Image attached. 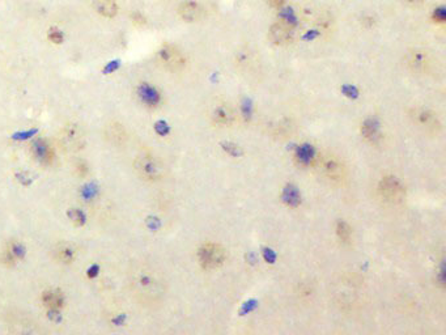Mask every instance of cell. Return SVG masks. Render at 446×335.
<instances>
[{
  "mask_svg": "<svg viewBox=\"0 0 446 335\" xmlns=\"http://www.w3.org/2000/svg\"><path fill=\"white\" fill-rule=\"evenodd\" d=\"M129 287L135 301L147 309L159 308L167 292L163 274L147 263H139L130 271Z\"/></svg>",
  "mask_w": 446,
  "mask_h": 335,
  "instance_id": "cell-1",
  "label": "cell"
},
{
  "mask_svg": "<svg viewBox=\"0 0 446 335\" xmlns=\"http://www.w3.org/2000/svg\"><path fill=\"white\" fill-rule=\"evenodd\" d=\"M133 172L139 178L148 184H156L165 177V165L150 152H142L133 159Z\"/></svg>",
  "mask_w": 446,
  "mask_h": 335,
  "instance_id": "cell-2",
  "label": "cell"
},
{
  "mask_svg": "<svg viewBox=\"0 0 446 335\" xmlns=\"http://www.w3.org/2000/svg\"><path fill=\"white\" fill-rule=\"evenodd\" d=\"M321 176L332 186H343L348 180L347 165L339 156L325 153L319 156L317 167Z\"/></svg>",
  "mask_w": 446,
  "mask_h": 335,
  "instance_id": "cell-3",
  "label": "cell"
},
{
  "mask_svg": "<svg viewBox=\"0 0 446 335\" xmlns=\"http://www.w3.org/2000/svg\"><path fill=\"white\" fill-rule=\"evenodd\" d=\"M376 191H377V197L380 198V201L390 206H396V204L403 203L407 197V191H406V186L403 185V182L393 174L382 177L381 180L378 181Z\"/></svg>",
  "mask_w": 446,
  "mask_h": 335,
  "instance_id": "cell-4",
  "label": "cell"
},
{
  "mask_svg": "<svg viewBox=\"0 0 446 335\" xmlns=\"http://www.w3.org/2000/svg\"><path fill=\"white\" fill-rule=\"evenodd\" d=\"M411 123L427 136H438L442 131V122L437 113L427 108H412L408 112Z\"/></svg>",
  "mask_w": 446,
  "mask_h": 335,
  "instance_id": "cell-5",
  "label": "cell"
},
{
  "mask_svg": "<svg viewBox=\"0 0 446 335\" xmlns=\"http://www.w3.org/2000/svg\"><path fill=\"white\" fill-rule=\"evenodd\" d=\"M197 261L203 270H217L227 262V250L217 242H204L198 248Z\"/></svg>",
  "mask_w": 446,
  "mask_h": 335,
  "instance_id": "cell-6",
  "label": "cell"
},
{
  "mask_svg": "<svg viewBox=\"0 0 446 335\" xmlns=\"http://www.w3.org/2000/svg\"><path fill=\"white\" fill-rule=\"evenodd\" d=\"M156 60L165 71L181 72L186 67V56L180 48L172 43H165L156 52Z\"/></svg>",
  "mask_w": 446,
  "mask_h": 335,
  "instance_id": "cell-7",
  "label": "cell"
},
{
  "mask_svg": "<svg viewBox=\"0 0 446 335\" xmlns=\"http://www.w3.org/2000/svg\"><path fill=\"white\" fill-rule=\"evenodd\" d=\"M135 99L143 108L148 110H157L164 103L163 92L156 85L147 82L139 83L135 86Z\"/></svg>",
  "mask_w": 446,
  "mask_h": 335,
  "instance_id": "cell-8",
  "label": "cell"
},
{
  "mask_svg": "<svg viewBox=\"0 0 446 335\" xmlns=\"http://www.w3.org/2000/svg\"><path fill=\"white\" fill-rule=\"evenodd\" d=\"M60 147L67 152H78L85 144V136L83 129L78 123H67L62 127L59 133Z\"/></svg>",
  "mask_w": 446,
  "mask_h": 335,
  "instance_id": "cell-9",
  "label": "cell"
},
{
  "mask_svg": "<svg viewBox=\"0 0 446 335\" xmlns=\"http://www.w3.org/2000/svg\"><path fill=\"white\" fill-rule=\"evenodd\" d=\"M434 60L424 49H412L406 55V66L416 75H427L433 69Z\"/></svg>",
  "mask_w": 446,
  "mask_h": 335,
  "instance_id": "cell-10",
  "label": "cell"
},
{
  "mask_svg": "<svg viewBox=\"0 0 446 335\" xmlns=\"http://www.w3.org/2000/svg\"><path fill=\"white\" fill-rule=\"evenodd\" d=\"M30 153L42 167H51L55 161V150L46 139L38 138L30 143Z\"/></svg>",
  "mask_w": 446,
  "mask_h": 335,
  "instance_id": "cell-11",
  "label": "cell"
},
{
  "mask_svg": "<svg viewBox=\"0 0 446 335\" xmlns=\"http://www.w3.org/2000/svg\"><path fill=\"white\" fill-rule=\"evenodd\" d=\"M211 123L216 127H232L237 120V113L232 105L227 102L217 103L210 113Z\"/></svg>",
  "mask_w": 446,
  "mask_h": 335,
  "instance_id": "cell-12",
  "label": "cell"
},
{
  "mask_svg": "<svg viewBox=\"0 0 446 335\" xmlns=\"http://www.w3.org/2000/svg\"><path fill=\"white\" fill-rule=\"evenodd\" d=\"M236 67L242 75H246V78L249 76L251 79L259 73V62L257 55L249 49H244L237 52Z\"/></svg>",
  "mask_w": 446,
  "mask_h": 335,
  "instance_id": "cell-13",
  "label": "cell"
},
{
  "mask_svg": "<svg viewBox=\"0 0 446 335\" xmlns=\"http://www.w3.org/2000/svg\"><path fill=\"white\" fill-rule=\"evenodd\" d=\"M319 156L321 153H318L317 148L313 144L305 143L297 147L295 155H293V160L297 167H300L301 169H312V168L317 167Z\"/></svg>",
  "mask_w": 446,
  "mask_h": 335,
  "instance_id": "cell-14",
  "label": "cell"
},
{
  "mask_svg": "<svg viewBox=\"0 0 446 335\" xmlns=\"http://www.w3.org/2000/svg\"><path fill=\"white\" fill-rule=\"evenodd\" d=\"M26 255V248L21 241L11 240L7 242L4 250L0 254V261L7 267L16 266Z\"/></svg>",
  "mask_w": 446,
  "mask_h": 335,
  "instance_id": "cell-15",
  "label": "cell"
},
{
  "mask_svg": "<svg viewBox=\"0 0 446 335\" xmlns=\"http://www.w3.org/2000/svg\"><path fill=\"white\" fill-rule=\"evenodd\" d=\"M268 38L276 46H288L295 39V32L292 29V26L283 21H279L270 28Z\"/></svg>",
  "mask_w": 446,
  "mask_h": 335,
  "instance_id": "cell-16",
  "label": "cell"
},
{
  "mask_svg": "<svg viewBox=\"0 0 446 335\" xmlns=\"http://www.w3.org/2000/svg\"><path fill=\"white\" fill-rule=\"evenodd\" d=\"M361 136L364 139L365 142L372 144V146H377L380 144L382 140V126L380 123V120L377 118H366V119L361 123L360 127Z\"/></svg>",
  "mask_w": 446,
  "mask_h": 335,
  "instance_id": "cell-17",
  "label": "cell"
},
{
  "mask_svg": "<svg viewBox=\"0 0 446 335\" xmlns=\"http://www.w3.org/2000/svg\"><path fill=\"white\" fill-rule=\"evenodd\" d=\"M105 139L112 146L122 147L129 142V133L118 120H112L105 126Z\"/></svg>",
  "mask_w": 446,
  "mask_h": 335,
  "instance_id": "cell-18",
  "label": "cell"
},
{
  "mask_svg": "<svg viewBox=\"0 0 446 335\" xmlns=\"http://www.w3.org/2000/svg\"><path fill=\"white\" fill-rule=\"evenodd\" d=\"M52 257L60 265H71L78 257L76 248L69 242H58L52 249Z\"/></svg>",
  "mask_w": 446,
  "mask_h": 335,
  "instance_id": "cell-19",
  "label": "cell"
},
{
  "mask_svg": "<svg viewBox=\"0 0 446 335\" xmlns=\"http://www.w3.org/2000/svg\"><path fill=\"white\" fill-rule=\"evenodd\" d=\"M41 302L50 310H59L65 306V295L58 288H49L41 295Z\"/></svg>",
  "mask_w": 446,
  "mask_h": 335,
  "instance_id": "cell-20",
  "label": "cell"
},
{
  "mask_svg": "<svg viewBox=\"0 0 446 335\" xmlns=\"http://www.w3.org/2000/svg\"><path fill=\"white\" fill-rule=\"evenodd\" d=\"M203 8L195 1H183L178 7V15L182 20L187 22H195L203 17Z\"/></svg>",
  "mask_w": 446,
  "mask_h": 335,
  "instance_id": "cell-21",
  "label": "cell"
},
{
  "mask_svg": "<svg viewBox=\"0 0 446 335\" xmlns=\"http://www.w3.org/2000/svg\"><path fill=\"white\" fill-rule=\"evenodd\" d=\"M335 237L344 246L351 245L353 242V229L346 220H338L334 227Z\"/></svg>",
  "mask_w": 446,
  "mask_h": 335,
  "instance_id": "cell-22",
  "label": "cell"
},
{
  "mask_svg": "<svg viewBox=\"0 0 446 335\" xmlns=\"http://www.w3.org/2000/svg\"><path fill=\"white\" fill-rule=\"evenodd\" d=\"M93 8L101 16L112 18L118 13V4L116 0H93Z\"/></svg>",
  "mask_w": 446,
  "mask_h": 335,
  "instance_id": "cell-23",
  "label": "cell"
},
{
  "mask_svg": "<svg viewBox=\"0 0 446 335\" xmlns=\"http://www.w3.org/2000/svg\"><path fill=\"white\" fill-rule=\"evenodd\" d=\"M281 201L285 206L295 208L301 203V194L296 186L287 185L281 193Z\"/></svg>",
  "mask_w": 446,
  "mask_h": 335,
  "instance_id": "cell-24",
  "label": "cell"
},
{
  "mask_svg": "<svg viewBox=\"0 0 446 335\" xmlns=\"http://www.w3.org/2000/svg\"><path fill=\"white\" fill-rule=\"evenodd\" d=\"M314 287L312 284L309 283H301L298 284V287H297V297L300 299V300H309L312 297L314 296Z\"/></svg>",
  "mask_w": 446,
  "mask_h": 335,
  "instance_id": "cell-25",
  "label": "cell"
},
{
  "mask_svg": "<svg viewBox=\"0 0 446 335\" xmlns=\"http://www.w3.org/2000/svg\"><path fill=\"white\" fill-rule=\"evenodd\" d=\"M68 219L72 221L75 227H82L85 224V215L82 210H78V208H72L68 211Z\"/></svg>",
  "mask_w": 446,
  "mask_h": 335,
  "instance_id": "cell-26",
  "label": "cell"
},
{
  "mask_svg": "<svg viewBox=\"0 0 446 335\" xmlns=\"http://www.w3.org/2000/svg\"><path fill=\"white\" fill-rule=\"evenodd\" d=\"M73 172L75 174L79 177V178H85L88 174H89V167H88V163L84 161V160H78L75 165H73Z\"/></svg>",
  "mask_w": 446,
  "mask_h": 335,
  "instance_id": "cell-27",
  "label": "cell"
},
{
  "mask_svg": "<svg viewBox=\"0 0 446 335\" xmlns=\"http://www.w3.org/2000/svg\"><path fill=\"white\" fill-rule=\"evenodd\" d=\"M48 37L52 43H56V45L63 42V38H65V37H63V33H62L58 28H51V29L49 30Z\"/></svg>",
  "mask_w": 446,
  "mask_h": 335,
  "instance_id": "cell-28",
  "label": "cell"
},
{
  "mask_svg": "<svg viewBox=\"0 0 446 335\" xmlns=\"http://www.w3.org/2000/svg\"><path fill=\"white\" fill-rule=\"evenodd\" d=\"M432 18H433L434 22H438V24H442V22H445V20H446L445 8H442V7H440V8L434 9L433 13H432Z\"/></svg>",
  "mask_w": 446,
  "mask_h": 335,
  "instance_id": "cell-29",
  "label": "cell"
},
{
  "mask_svg": "<svg viewBox=\"0 0 446 335\" xmlns=\"http://www.w3.org/2000/svg\"><path fill=\"white\" fill-rule=\"evenodd\" d=\"M131 21H132L135 25L143 26V25H146L147 18L144 17L140 12H133L132 15H131Z\"/></svg>",
  "mask_w": 446,
  "mask_h": 335,
  "instance_id": "cell-30",
  "label": "cell"
},
{
  "mask_svg": "<svg viewBox=\"0 0 446 335\" xmlns=\"http://www.w3.org/2000/svg\"><path fill=\"white\" fill-rule=\"evenodd\" d=\"M267 3L274 8H281L285 4V0H267Z\"/></svg>",
  "mask_w": 446,
  "mask_h": 335,
  "instance_id": "cell-31",
  "label": "cell"
},
{
  "mask_svg": "<svg viewBox=\"0 0 446 335\" xmlns=\"http://www.w3.org/2000/svg\"><path fill=\"white\" fill-rule=\"evenodd\" d=\"M406 1L410 3V4H417V3H420L421 0H406Z\"/></svg>",
  "mask_w": 446,
  "mask_h": 335,
  "instance_id": "cell-32",
  "label": "cell"
}]
</instances>
